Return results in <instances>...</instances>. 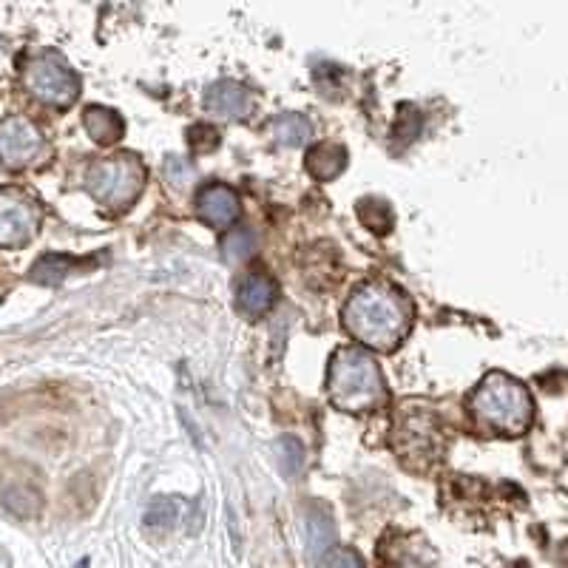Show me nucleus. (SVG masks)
<instances>
[{"label":"nucleus","instance_id":"f257e3e1","mask_svg":"<svg viewBox=\"0 0 568 568\" xmlns=\"http://www.w3.org/2000/svg\"><path fill=\"white\" fill-rule=\"evenodd\" d=\"M341 321L347 333L364 347L390 353L412 330V302L401 287L373 279L355 287L344 304Z\"/></svg>","mask_w":568,"mask_h":568},{"label":"nucleus","instance_id":"f03ea898","mask_svg":"<svg viewBox=\"0 0 568 568\" xmlns=\"http://www.w3.org/2000/svg\"><path fill=\"white\" fill-rule=\"evenodd\" d=\"M327 395L344 412H375L387 404V381L373 355L364 347H341L330 358Z\"/></svg>","mask_w":568,"mask_h":568},{"label":"nucleus","instance_id":"7ed1b4c3","mask_svg":"<svg viewBox=\"0 0 568 568\" xmlns=\"http://www.w3.org/2000/svg\"><path fill=\"white\" fill-rule=\"evenodd\" d=\"M475 424L497 435H523L534 421L529 387L506 373H489L469 398Z\"/></svg>","mask_w":568,"mask_h":568},{"label":"nucleus","instance_id":"20e7f679","mask_svg":"<svg viewBox=\"0 0 568 568\" xmlns=\"http://www.w3.org/2000/svg\"><path fill=\"white\" fill-rule=\"evenodd\" d=\"M145 185V165L134 154H114L108 160L94 162L86 174L89 194L108 208V211H125Z\"/></svg>","mask_w":568,"mask_h":568},{"label":"nucleus","instance_id":"39448f33","mask_svg":"<svg viewBox=\"0 0 568 568\" xmlns=\"http://www.w3.org/2000/svg\"><path fill=\"white\" fill-rule=\"evenodd\" d=\"M23 86L37 103L49 108H69L80 97V77L57 54H37L23 69Z\"/></svg>","mask_w":568,"mask_h":568},{"label":"nucleus","instance_id":"423d86ee","mask_svg":"<svg viewBox=\"0 0 568 568\" xmlns=\"http://www.w3.org/2000/svg\"><path fill=\"white\" fill-rule=\"evenodd\" d=\"M392 444L398 449V455L404 458L409 466H421L438 458L441 446H444V435H441V424L432 412L424 409L407 407L398 412L395 418V435Z\"/></svg>","mask_w":568,"mask_h":568},{"label":"nucleus","instance_id":"0eeeda50","mask_svg":"<svg viewBox=\"0 0 568 568\" xmlns=\"http://www.w3.org/2000/svg\"><path fill=\"white\" fill-rule=\"evenodd\" d=\"M43 208L20 188H0V248H23L40 231Z\"/></svg>","mask_w":568,"mask_h":568},{"label":"nucleus","instance_id":"6e6552de","mask_svg":"<svg viewBox=\"0 0 568 568\" xmlns=\"http://www.w3.org/2000/svg\"><path fill=\"white\" fill-rule=\"evenodd\" d=\"M43 154H46V137L32 120L26 117L0 120V168L20 171L35 165Z\"/></svg>","mask_w":568,"mask_h":568},{"label":"nucleus","instance_id":"1a4fd4ad","mask_svg":"<svg viewBox=\"0 0 568 568\" xmlns=\"http://www.w3.org/2000/svg\"><path fill=\"white\" fill-rule=\"evenodd\" d=\"M196 208H199V219L219 231L231 228L242 213L239 196L228 185H208L196 199Z\"/></svg>","mask_w":568,"mask_h":568},{"label":"nucleus","instance_id":"9d476101","mask_svg":"<svg viewBox=\"0 0 568 568\" xmlns=\"http://www.w3.org/2000/svg\"><path fill=\"white\" fill-rule=\"evenodd\" d=\"M205 108L216 117L245 120L253 108V97H250L248 86H242L236 80H219L205 91Z\"/></svg>","mask_w":568,"mask_h":568},{"label":"nucleus","instance_id":"9b49d317","mask_svg":"<svg viewBox=\"0 0 568 568\" xmlns=\"http://www.w3.org/2000/svg\"><path fill=\"white\" fill-rule=\"evenodd\" d=\"M239 307L248 316H265L267 310L276 302V282L265 273H248L239 282Z\"/></svg>","mask_w":568,"mask_h":568},{"label":"nucleus","instance_id":"f8f14e48","mask_svg":"<svg viewBox=\"0 0 568 568\" xmlns=\"http://www.w3.org/2000/svg\"><path fill=\"white\" fill-rule=\"evenodd\" d=\"M83 125L91 134V140L100 142V145H114L125 134L123 117L106 106H89L83 114Z\"/></svg>","mask_w":568,"mask_h":568},{"label":"nucleus","instance_id":"ddd939ff","mask_svg":"<svg viewBox=\"0 0 568 568\" xmlns=\"http://www.w3.org/2000/svg\"><path fill=\"white\" fill-rule=\"evenodd\" d=\"M347 165V151L338 142H319L310 154H307V171L310 177H316L319 182H330L336 179Z\"/></svg>","mask_w":568,"mask_h":568},{"label":"nucleus","instance_id":"4468645a","mask_svg":"<svg viewBox=\"0 0 568 568\" xmlns=\"http://www.w3.org/2000/svg\"><path fill=\"white\" fill-rule=\"evenodd\" d=\"M270 137L284 145V148H299L313 137V125L302 114H279L270 123Z\"/></svg>","mask_w":568,"mask_h":568},{"label":"nucleus","instance_id":"2eb2a0df","mask_svg":"<svg viewBox=\"0 0 568 568\" xmlns=\"http://www.w3.org/2000/svg\"><path fill=\"white\" fill-rule=\"evenodd\" d=\"M185 515V506L179 503L177 497H160V500H154L151 506H148V512H145V529H151V532H171V529H177L179 520Z\"/></svg>","mask_w":568,"mask_h":568},{"label":"nucleus","instance_id":"dca6fc26","mask_svg":"<svg viewBox=\"0 0 568 568\" xmlns=\"http://www.w3.org/2000/svg\"><path fill=\"white\" fill-rule=\"evenodd\" d=\"M83 267V262L77 259H69V256H60V253H49L43 259H37L32 270H29V279L37 284H60L71 270Z\"/></svg>","mask_w":568,"mask_h":568},{"label":"nucleus","instance_id":"f3484780","mask_svg":"<svg viewBox=\"0 0 568 568\" xmlns=\"http://www.w3.org/2000/svg\"><path fill=\"white\" fill-rule=\"evenodd\" d=\"M333 537H336V529H333V520L327 512L321 509H313L310 512V520H307V540H310V557L313 560H321L330 546H333Z\"/></svg>","mask_w":568,"mask_h":568},{"label":"nucleus","instance_id":"a211bd4d","mask_svg":"<svg viewBox=\"0 0 568 568\" xmlns=\"http://www.w3.org/2000/svg\"><path fill=\"white\" fill-rule=\"evenodd\" d=\"M253 253H256V233L248 231V228L231 231L222 239V256H225L228 262H233V265L250 259Z\"/></svg>","mask_w":568,"mask_h":568},{"label":"nucleus","instance_id":"6ab92c4d","mask_svg":"<svg viewBox=\"0 0 568 568\" xmlns=\"http://www.w3.org/2000/svg\"><path fill=\"white\" fill-rule=\"evenodd\" d=\"M358 219L375 233H387L392 228V211L387 202L381 199H364L358 205Z\"/></svg>","mask_w":568,"mask_h":568},{"label":"nucleus","instance_id":"aec40b11","mask_svg":"<svg viewBox=\"0 0 568 568\" xmlns=\"http://www.w3.org/2000/svg\"><path fill=\"white\" fill-rule=\"evenodd\" d=\"M276 461L279 469L284 472V478H296L304 466V449L296 438H282L276 441Z\"/></svg>","mask_w":568,"mask_h":568},{"label":"nucleus","instance_id":"412c9836","mask_svg":"<svg viewBox=\"0 0 568 568\" xmlns=\"http://www.w3.org/2000/svg\"><path fill=\"white\" fill-rule=\"evenodd\" d=\"M165 179L171 182V188H177V191H185V188H191L194 185V168H191V162L188 160H179V157H171V160L165 162Z\"/></svg>","mask_w":568,"mask_h":568},{"label":"nucleus","instance_id":"4be33fe9","mask_svg":"<svg viewBox=\"0 0 568 568\" xmlns=\"http://www.w3.org/2000/svg\"><path fill=\"white\" fill-rule=\"evenodd\" d=\"M188 145L194 148V154H211L219 148V131L211 125L199 123L188 131Z\"/></svg>","mask_w":568,"mask_h":568},{"label":"nucleus","instance_id":"5701e85b","mask_svg":"<svg viewBox=\"0 0 568 568\" xmlns=\"http://www.w3.org/2000/svg\"><path fill=\"white\" fill-rule=\"evenodd\" d=\"M421 134V114L415 111V108H404L401 111V117H398V123H395V137H401V140H415Z\"/></svg>","mask_w":568,"mask_h":568},{"label":"nucleus","instance_id":"b1692460","mask_svg":"<svg viewBox=\"0 0 568 568\" xmlns=\"http://www.w3.org/2000/svg\"><path fill=\"white\" fill-rule=\"evenodd\" d=\"M327 568H364V560H361V554L353 549H338L333 557H330V563Z\"/></svg>","mask_w":568,"mask_h":568}]
</instances>
